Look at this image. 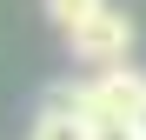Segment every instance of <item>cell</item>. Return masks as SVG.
Wrapping results in <instances>:
<instances>
[{
  "instance_id": "obj_3",
  "label": "cell",
  "mask_w": 146,
  "mask_h": 140,
  "mask_svg": "<svg viewBox=\"0 0 146 140\" xmlns=\"http://www.w3.org/2000/svg\"><path fill=\"white\" fill-rule=\"evenodd\" d=\"M27 140H93V120H80V113H60V107H40Z\"/></svg>"
},
{
  "instance_id": "obj_7",
  "label": "cell",
  "mask_w": 146,
  "mask_h": 140,
  "mask_svg": "<svg viewBox=\"0 0 146 140\" xmlns=\"http://www.w3.org/2000/svg\"><path fill=\"white\" fill-rule=\"evenodd\" d=\"M133 127H139V140H146V100H139V113H133Z\"/></svg>"
},
{
  "instance_id": "obj_5",
  "label": "cell",
  "mask_w": 146,
  "mask_h": 140,
  "mask_svg": "<svg viewBox=\"0 0 146 140\" xmlns=\"http://www.w3.org/2000/svg\"><path fill=\"white\" fill-rule=\"evenodd\" d=\"M40 107H60V113H80V80H53L40 93Z\"/></svg>"
},
{
  "instance_id": "obj_1",
  "label": "cell",
  "mask_w": 146,
  "mask_h": 140,
  "mask_svg": "<svg viewBox=\"0 0 146 140\" xmlns=\"http://www.w3.org/2000/svg\"><path fill=\"white\" fill-rule=\"evenodd\" d=\"M146 100V74L139 67H93L80 80V120H133Z\"/></svg>"
},
{
  "instance_id": "obj_4",
  "label": "cell",
  "mask_w": 146,
  "mask_h": 140,
  "mask_svg": "<svg viewBox=\"0 0 146 140\" xmlns=\"http://www.w3.org/2000/svg\"><path fill=\"white\" fill-rule=\"evenodd\" d=\"M40 7H46V20H53V27L66 33V27H80V20H86V13H100V7H106V0H40Z\"/></svg>"
},
{
  "instance_id": "obj_6",
  "label": "cell",
  "mask_w": 146,
  "mask_h": 140,
  "mask_svg": "<svg viewBox=\"0 0 146 140\" xmlns=\"http://www.w3.org/2000/svg\"><path fill=\"white\" fill-rule=\"evenodd\" d=\"M93 140H139L133 120H93Z\"/></svg>"
},
{
  "instance_id": "obj_2",
  "label": "cell",
  "mask_w": 146,
  "mask_h": 140,
  "mask_svg": "<svg viewBox=\"0 0 146 140\" xmlns=\"http://www.w3.org/2000/svg\"><path fill=\"white\" fill-rule=\"evenodd\" d=\"M66 54L80 60V67H119L133 54V13H119L113 0L100 13H86L80 27H66Z\"/></svg>"
}]
</instances>
